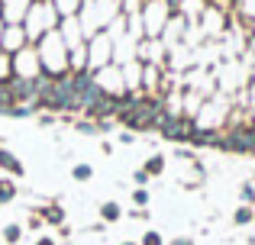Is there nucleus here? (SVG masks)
<instances>
[{"label":"nucleus","mask_w":255,"mask_h":245,"mask_svg":"<svg viewBox=\"0 0 255 245\" xmlns=\"http://www.w3.org/2000/svg\"><path fill=\"white\" fill-rule=\"evenodd\" d=\"M19 236H23V229H19L16 223H13V226H6V229H3V239L10 242V245H13V242H19Z\"/></svg>","instance_id":"9"},{"label":"nucleus","mask_w":255,"mask_h":245,"mask_svg":"<svg viewBox=\"0 0 255 245\" xmlns=\"http://www.w3.org/2000/svg\"><path fill=\"white\" fill-rule=\"evenodd\" d=\"M0 168H6L10 174H16V177H23V164H19V158H13L6 149H0Z\"/></svg>","instance_id":"6"},{"label":"nucleus","mask_w":255,"mask_h":245,"mask_svg":"<svg viewBox=\"0 0 255 245\" xmlns=\"http://www.w3.org/2000/svg\"><path fill=\"white\" fill-rule=\"evenodd\" d=\"M58 19H62V16H58V10L52 6V0H32L19 26H23V32H26L29 42H39L49 29H55Z\"/></svg>","instance_id":"1"},{"label":"nucleus","mask_w":255,"mask_h":245,"mask_svg":"<svg viewBox=\"0 0 255 245\" xmlns=\"http://www.w3.org/2000/svg\"><path fill=\"white\" fill-rule=\"evenodd\" d=\"M13 197H16V187H13V181H0V203H10Z\"/></svg>","instance_id":"7"},{"label":"nucleus","mask_w":255,"mask_h":245,"mask_svg":"<svg viewBox=\"0 0 255 245\" xmlns=\"http://www.w3.org/2000/svg\"><path fill=\"white\" fill-rule=\"evenodd\" d=\"M249 220H252V210H249V207L236 210V223H239V226H243V223H249Z\"/></svg>","instance_id":"12"},{"label":"nucleus","mask_w":255,"mask_h":245,"mask_svg":"<svg viewBox=\"0 0 255 245\" xmlns=\"http://www.w3.org/2000/svg\"><path fill=\"white\" fill-rule=\"evenodd\" d=\"M142 245H162V239H158V233H145Z\"/></svg>","instance_id":"14"},{"label":"nucleus","mask_w":255,"mask_h":245,"mask_svg":"<svg viewBox=\"0 0 255 245\" xmlns=\"http://www.w3.org/2000/svg\"><path fill=\"white\" fill-rule=\"evenodd\" d=\"M3 26H6V23H3V19H0V36H3Z\"/></svg>","instance_id":"18"},{"label":"nucleus","mask_w":255,"mask_h":245,"mask_svg":"<svg viewBox=\"0 0 255 245\" xmlns=\"http://www.w3.org/2000/svg\"><path fill=\"white\" fill-rule=\"evenodd\" d=\"M162 168H165V162H162V158H149V164H145V174H162Z\"/></svg>","instance_id":"10"},{"label":"nucleus","mask_w":255,"mask_h":245,"mask_svg":"<svg viewBox=\"0 0 255 245\" xmlns=\"http://www.w3.org/2000/svg\"><path fill=\"white\" fill-rule=\"evenodd\" d=\"M39 62V52L36 49H29V45H23V49L13 55V78H29V81H39L42 78V65H36Z\"/></svg>","instance_id":"2"},{"label":"nucleus","mask_w":255,"mask_h":245,"mask_svg":"<svg viewBox=\"0 0 255 245\" xmlns=\"http://www.w3.org/2000/svg\"><path fill=\"white\" fill-rule=\"evenodd\" d=\"M75 177H78V181H87V177H91V168H87V164H78V168H75Z\"/></svg>","instance_id":"13"},{"label":"nucleus","mask_w":255,"mask_h":245,"mask_svg":"<svg viewBox=\"0 0 255 245\" xmlns=\"http://www.w3.org/2000/svg\"><path fill=\"white\" fill-rule=\"evenodd\" d=\"M29 42L26 39V32H23V26L19 23H13V26H3V36H0V49L6 52V55H16L23 45Z\"/></svg>","instance_id":"4"},{"label":"nucleus","mask_w":255,"mask_h":245,"mask_svg":"<svg viewBox=\"0 0 255 245\" xmlns=\"http://www.w3.org/2000/svg\"><path fill=\"white\" fill-rule=\"evenodd\" d=\"M132 200H136V203H145V200H149V194H145V190H136V194H132Z\"/></svg>","instance_id":"16"},{"label":"nucleus","mask_w":255,"mask_h":245,"mask_svg":"<svg viewBox=\"0 0 255 245\" xmlns=\"http://www.w3.org/2000/svg\"><path fill=\"white\" fill-rule=\"evenodd\" d=\"M45 220H49V223H62V210H58V207H49V210H45Z\"/></svg>","instance_id":"11"},{"label":"nucleus","mask_w":255,"mask_h":245,"mask_svg":"<svg viewBox=\"0 0 255 245\" xmlns=\"http://www.w3.org/2000/svg\"><path fill=\"white\" fill-rule=\"evenodd\" d=\"M81 3H84V0H52V6L58 10V16H62V19L75 16V13L81 10Z\"/></svg>","instance_id":"5"},{"label":"nucleus","mask_w":255,"mask_h":245,"mask_svg":"<svg viewBox=\"0 0 255 245\" xmlns=\"http://www.w3.org/2000/svg\"><path fill=\"white\" fill-rule=\"evenodd\" d=\"M243 200H255V187L246 184V187H243Z\"/></svg>","instance_id":"15"},{"label":"nucleus","mask_w":255,"mask_h":245,"mask_svg":"<svg viewBox=\"0 0 255 245\" xmlns=\"http://www.w3.org/2000/svg\"><path fill=\"white\" fill-rule=\"evenodd\" d=\"M110 49H113L110 32H100L91 42V52H87V58H91V62H87V71L97 75V68H107V65H110Z\"/></svg>","instance_id":"3"},{"label":"nucleus","mask_w":255,"mask_h":245,"mask_svg":"<svg viewBox=\"0 0 255 245\" xmlns=\"http://www.w3.org/2000/svg\"><path fill=\"white\" fill-rule=\"evenodd\" d=\"M36 245H52V239H42V242H36Z\"/></svg>","instance_id":"17"},{"label":"nucleus","mask_w":255,"mask_h":245,"mask_svg":"<svg viewBox=\"0 0 255 245\" xmlns=\"http://www.w3.org/2000/svg\"><path fill=\"white\" fill-rule=\"evenodd\" d=\"M100 213H104V220H120V207L117 203H104V207H100Z\"/></svg>","instance_id":"8"}]
</instances>
